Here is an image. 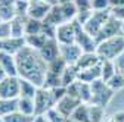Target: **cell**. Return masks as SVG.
<instances>
[{"instance_id":"484cf974","label":"cell","mask_w":124,"mask_h":122,"mask_svg":"<svg viewBox=\"0 0 124 122\" xmlns=\"http://www.w3.org/2000/svg\"><path fill=\"white\" fill-rule=\"evenodd\" d=\"M89 118H90V122H103L105 121V108L89 103Z\"/></svg>"},{"instance_id":"7402d4cb","label":"cell","mask_w":124,"mask_h":122,"mask_svg":"<svg viewBox=\"0 0 124 122\" xmlns=\"http://www.w3.org/2000/svg\"><path fill=\"white\" fill-rule=\"evenodd\" d=\"M19 84H21V94L19 97H28V99H34L36 97V93L39 87L36 84H33L28 80H24V78H19Z\"/></svg>"},{"instance_id":"83f0119b","label":"cell","mask_w":124,"mask_h":122,"mask_svg":"<svg viewBox=\"0 0 124 122\" xmlns=\"http://www.w3.org/2000/svg\"><path fill=\"white\" fill-rule=\"evenodd\" d=\"M15 16V3L13 5H0V21L2 22H10Z\"/></svg>"},{"instance_id":"3957f363","label":"cell","mask_w":124,"mask_h":122,"mask_svg":"<svg viewBox=\"0 0 124 122\" xmlns=\"http://www.w3.org/2000/svg\"><path fill=\"white\" fill-rule=\"evenodd\" d=\"M90 88H92L90 104H96V106H101V108H105L114 96V91L109 88V85L103 80H96V81L90 82Z\"/></svg>"},{"instance_id":"f6af8a7d","label":"cell","mask_w":124,"mask_h":122,"mask_svg":"<svg viewBox=\"0 0 124 122\" xmlns=\"http://www.w3.org/2000/svg\"><path fill=\"white\" fill-rule=\"evenodd\" d=\"M123 33H124V28H123Z\"/></svg>"},{"instance_id":"1f68e13d","label":"cell","mask_w":124,"mask_h":122,"mask_svg":"<svg viewBox=\"0 0 124 122\" xmlns=\"http://www.w3.org/2000/svg\"><path fill=\"white\" fill-rule=\"evenodd\" d=\"M30 0H16L15 2V12L18 16H28Z\"/></svg>"},{"instance_id":"4fadbf2b","label":"cell","mask_w":124,"mask_h":122,"mask_svg":"<svg viewBox=\"0 0 124 122\" xmlns=\"http://www.w3.org/2000/svg\"><path fill=\"white\" fill-rule=\"evenodd\" d=\"M52 6L49 3L40 2V0H30V6H28V16L34 18L39 21H44L47 13L50 12Z\"/></svg>"},{"instance_id":"7c38bea8","label":"cell","mask_w":124,"mask_h":122,"mask_svg":"<svg viewBox=\"0 0 124 122\" xmlns=\"http://www.w3.org/2000/svg\"><path fill=\"white\" fill-rule=\"evenodd\" d=\"M81 54H83V50L75 43L61 44V57L67 62V65H75L81 57Z\"/></svg>"},{"instance_id":"9a60e30c","label":"cell","mask_w":124,"mask_h":122,"mask_svg":"<svg viewBox=\"0 0 124 122\" xmlns=\"http://www.w3.org/2000/svg\"><path fill=\"white\" fill-rule=\"evenodd\" d=\"M0 66L5 69L9 77H18V68H16V57L12 53L0 52Z\"/></svg>"},{"instance_id":"9c48e42d","label":"cell","mask_w":124,"mask_h":122,"mask_svg":"<svg viewBox=\"0 0 124 122\" xmlns=\"http://www.w3.org/2000/svg\"><path fill=\"white\" fill-rule=\"evenodd\" d=\"M75 33H77V27H75V19H74L71 22L58 25L55 38L58 40L59 44H72L75 43Z\"/></svg>"},{"instance_id":"4dcf8cb0","label":"cell","mask_w":124,"mask_h":122,"mask_svg":"<svg viewBox=\"0 0 124 122\" xmlns=\"http://www.w3.org/2000/svg\"><path fill=\"white\" fill-rule=\"evenodd\" d=\"M34 118L36 116H27V115H24V113L16 110V112H13V113L5 116L2 119H3V122H33Z\"/></svg>"},{"instance_id":"2e32d148","label":"cell","mask_w":124,"mask_h":122,"mask_svg":"<svg viewBox=\"0 0 124 122\" xmlns=\"http://www.w3.org/2000/svg\"><path fill=\"white\" fill-rule=\"evenodd\" d=\"M102 62L101 60V57L96 54V52L95 53H83L81 54V57L78 59V62L75 63V68H77V71H84V69H90V68H93V66H96V65H99Z\"/></svg>"},{"instance_id":"d6986e66","label":"cell","mask_w":124,"mask_h":122,"mask_svg":"<svg viewBox=\"0 0 124 122\" xmlns=\"http://www.w3.org/2000/svg\"><path fill=\"white\" fill-rule=\"evenodd\" d=\"M18 112L27 115V116H36V103L34 99L28 97H19L18 99Z\"/></svg>"},{"instance_id":"8fae6325","label":"cell","mask_w":124,"mask_h":122,"mask_svg":"<svg viewBox=\"0 0 124 122\" xmlns=\"http://www.w3.org/2000/svg\"><path fill=\"white\" fill-rule=\"evenodd\" d=\"M39 53L46 62L50 63V62H53L55 59H58L61 56V44L58 43L56 38H49L44 43L43 47L39 50Z\"/></svg>"},{"instance_id":"ac0fdd59","label":"cell","mask_w":124,"mask_h":122,"mask_svg":"<svg viewBox=\"0 0 124 122\" xmlns=\"http://www.w3.org/2000/svg\"><path fill=\"white\" fill-rule=\"evenodd\" d=\"M25 19L27 16H15L10 24V35L12 37H25Z\"/></svg>"},{"instance_id":"ba28073f","label":"cell","mask_w":124,"mask_h":122,"mask_svg":"<svg viewBox=\"0 0 124 122\" xmlns=\"http://www.w3.org/2000/svg\"><path fill=\"white\" fill-rule=\"evenodd\" d=\"M19 77H6L0 82V99H19Z\"/></svg>"},{"instance_id":"b9f144b4","label":"cell","mask_w":124,"mask_h":122,"mask_svg":"<svg viewBox=\"0 0 124 122\" xmlns=\"http://www.w3.org/2000/svg\"><path fill=\"white\" fill-rule=\"evenodd\" d=\"M6 77H9V75H8V74L5 72V69H3L2 66H0V82H2V81H3V80L6 78Z\"/></svg>"},{"instance_id":"60d3db41","label":"cell","mask_w":124,"mask_h":122,"mask_svg":"<svg viewBox=\"0 0 124 122\" xmlns=\"http://www.w3.org/2000/svg\"><path fill=\"white\" fill-rule=\"evenodd\" d=\"M33 122H49V119H47V118H46L44 115H41V116H36Z\"/></svg>"},{"instance_id":"44dd1931","label":"cell","mask_w":124,"mask_h":122,"mask_svg":"<svg viewBox=\"0 0 124 122\" xmlns=\"http://www.w3.org/2000/svg\"><path fill=\"white\" fill-rule=\"evenodd\" d=\"M77 80H78V71H77L75 65H68L61 75V84L64 87H68L70 84H72Z\"/></svg>"},{"instance_id":"603a6c76","label":"cell","mask_w":124,"mask_h":122,"mask_svg":"<svg viewBox=\"0 0 124 122\" xmlns=\"http://www.w3.org/2000/svg\"><path fill=\"white\" fill-rule=\"evenodd\" d=\"M41 31H43V21L27 16V19H25V35L41 34Z\"/></svg>"},{"instance_id":"52a82bcc","label":"cell","mask_w":124,"mask_h":122,"mask_svg":"<svg viewBox=\"0 0 124 122\" xmlns=\"http://www.w3.org/2000/svg\"><path fill=\"white\" fill-rule=\"evenodd\" d=\"M123 28H124V22L117 19L115 16H112V13H111L109 19L105 22V25L101 29V33L98 34L96 41L101 43V41H103L106 38H111V37H115L118 34H123Z\"/></svg>"},{"instance_id":"bcb514c9","label":"cell","mask_w":124,"mask_h":122,"mask_svg":"<svg viewBox=\"0 0 124 122\" xmlns=\"http://www.w3.org/2000/svg\"><path fill=\"white\" fill-rule=\"evenodd\" d=\"M0 22H2V21H0Z\"/></svg>"},{"instance_id":"f35d334b","label":"cell","mask_w":124,"mask_h":122,"mask_svg":"<svg viewBox=\"0 0 124 122\" xmlns=\"http://www.w3.org/2000/svg\"><path fill=\"white\" fill-rule=\"evenodd\" d=\"M115 66H117V71L121 74V75H124V53L120 56V57H117L115 60Z\"/></svg>"},{"instance_id":"d6a6232c","label":"cell","mask_w":124,"mask_h":122,"mask_svg":"<svg viewBox=\"0 0 124 122\" xmlns=\"http://www.w3.org/2000/svg\"><path fill=\"white\" fill-rule=\"evenodd\" d=\"M44 116L49 119V122H68V118H65L64 115H61L55 108H52Z\"/></svg>"},{"instance_id":"74e56055","label":"cell","mask_w":124,"mask_h":122,"mask_svg":"<svg viewBox=\"0 0 124 122\" xmlns=\"http://www.w3.org/2000/svg\"><path fill=\"white\" fill-rule=\"evenodd\" d=\"M111 13H112V16L124 22V7H111Z\"/></svg>"},{"instance_id":"836d02e7","label":"cell","mask_w":124,"mask_h":122,"mask_svg":"<svg viewBox=\"0 0 124 122\" xmlns=\"http://www.w3.org/2000/svg\"><path fill=\"white\" fill-rule=\"evenodd\" d=\"M92 9L93 10H109L111 0H92Z\"/></svg>"},{"instance_id":"4316f807","label":"cell","mask_w":124,"mask_h":122,"mask_svg":"<svg viewBox=\"0 0 124 122\" xmlns=\"http://www.w3.org/2000/svg\"><path fill=\"white\" fill-rule=\"evenodd\" d=\"M67 66H68V65H67V62H65V60L59 56L58 59H55V60H53V62L47 63V72H50V74H53V75H58V77H61L62 72L65 71V68H67Z\"/></svg>"},{"instance_id":"6da1fadb","label":"cell","mask_w":124,"mask_h":122,"mask_svg":"<svg viewBox=\"0 0 124 122\" xmlns=\"http://www.w3.org/2000/svg\"><path fill=\"white\" fill-rule=\"evenodd\" d=\"M15 57H16L18 77L31 81L37 87H43L47 75V62L40 56L39 50L25 44L15 54Z\"/></svg>"},{"instance_id":"8992f818","label":"cell","mask_w":124,"mask_h":122,"mask_svg":"<svg viewBox=\"0 0 124 122\" xmlns=\"http://www.w3.org/2000/svg\"><path fill=\"white\" fill-rule=\"evenodd\" d=\"M75 27H77V33H75V44L83 50V53H95L96 47H98V41L95 37H92L90 34H87L83 25L80 22L75 21Z\"/></svg>"},{"instance_id":"30bf717a","label":"cell","mask_w":124,"mask_h":122,"mask_svg":"<svg viewBox=\"0 0 124 122\" xmlns=\"http://www.w3.org/2000/svg\"><path fill=\"white\" fill-rule=\"evenodd\" d=\"M81 104V100H78L77 97H72L70 94H65L64 97H62L56 104H55V109L64 115L65 118H70L72 115V112L78 108V106Z\"/></svg>"},{"instance_id":"ab89813d","label":"cell","mask_w":124,"mask_h":122,"mask_svg":"<svg viewBox=\"0 0 124 122\" xmlns=\"http://www.w3.org/2000/svg\"><path fill=\"white\" fill-rule=\"evenodd\" d=\"M111 7H124V0H111Z\"/></svg>"},{"instance_id":"7a4b0ae2","label":"cell","mask_w":124,"mask_h":122,"mask_svg":"<svg viewBox=\"0 0 124 122\" xmlns=\"http://www.w3.org/2000/svg\"><path fill=\"white\" fill-rule=\"evenodd\" d=\"M124 53V35L118 34L115 37L106 38L101 43H98L96 54L101 57V60H115Z\"/></svg>"},{"instance_id":"7bdbcfd3","label":"cell","mask_w":124,"mask_h":122,"mask_svg":"<svg viewBox=\"0 0 124 122\" xmlns=\"http://www.w3.org/2000/svg\"><path fill=\"white\" fill-rule=\"evenodd\" d=\"M40 2H44V3H49L50 6H53V5H58V3H59V0H40Z\"/></svg>"},{"instance_id":"277c9868","label":"cell","mask_w":124,"mask_h":122,"mask_svg":"<svg viewBox=\"0 0 124 122\" xmlns=\"http://www.w3.org/2000/svg\"><path fill=\"white\" fill-rule=\"evenodd\" d=\"M109 16H111V9L109 10H93L90 18L83 25V29L87 34H90L92 37L96 38L98 34L101 33L102 27L105 25V22L109 19Z\"/></svg>"},{"instance_id":"ee69618b","label":"cell","mask_w":124,"mask_h":122,"mask_svg":"<svg viewBox=\"0 0 124 122\" xmlns=\"http://www.w3.org/2000/svg\"><path fill=\"white\" fill-rule=\"evenodd\" d=\"M16 0H0V5H13Z\"/></svg>"},{"instance_id":"ffe728a7","label":"cell","mask_w":124,"mask_h":122,"mask_svg":"<svg viewBox=\"0 0 124 122\" xmlns=\"http://www.w3.org/2000/svg\"><path fill=\"white\" fill-rule=\"evenodd\" d=\"M18 110V99H0V118Z\"/></svg>"},{"instance_id":"d590c367","label":"cell","mask_w":124,"mask_h":122,"mask_svg":"<svg viewBox=\"0 0 124 122\" xmlns=\"http://www.w3.org/2000/svg\"><path fill=\"white\" fill-rule=\"evenodd\" d=\"M12 37L10 35V24L9 22H0V40Z\"/></svg>"},{"instance_id":"e0dca14e","label":"cell","mask_w":124,"mask_h":122,"mask_svg":"<svg viewBox=\"0 0 124 122\" xmlns=\"http://www.w3.org/2000/svg\"><path fill=\"white\" fill-rule=\"evenodd\" d=\"M102 62L96 66H93L90 69H84V71H80L78 72V80L83 81V82H93L96 80H102Z\"/></svg>"},{"instance_id":"5bb4252c","label":"cell","mask_w":124,"mask_h":122,"mask_svg":"<svg viewBox=\"0 0 124 122\" xmlns=\"http://www.w3.org/2000/svg\"><path fill=\"white\" fill-rule=\"evenodd\" d=\"M25 44V37H8L0 40V52L16 54Z\"/></svg>"},{"instance_id":"d4e9b609","label":"cell","mask_w":124,"mask_h":122,"mask_svg":"<svg viewBox=\"0 0 124 122\" xmlns=\"http://www.w3.org/2000/svg\"><path fill=\"white\" fill-rule=\"evenodd\" d=\"M47 40H49V37L44 35V34L25 35V43H27V46H30V47H33V49H37V50H40Z\"/></svg>"},{"instance_id":"f546056e","label":"cell","mask_w":124,"mask_h":122,"mask_svg":"<svg viewBox=\"0 0 124 122\" xmlns=\"http://www.w3.org/2000/svg\"><path fill=\"white\" fill-rule=\"evenodd\" d=\"M106 84L109 85V88L112 91H118L121 88H124V75H121L118 71L112 75V77L106 81Z\"/></svg>"},{"instance_id":"e575fe53","label":"cell","mask_w":124,"mask_h":122,"mask_svg":"<svg viewBox=\"0 0 124 122\" xmlns=\"http://www.w3.org/2000/svg\"><path fill=\"white\" fill-rule=\"evenodd\" d=\"M75 7L78 12H87V10H93L92 9V0H74ZM77 12V13H78Z\"/></svg>"},{"instance_id":"8d00e7d4","label":"cell","mask_w":124,"mask_h":122,"mask_svg":"<svg viewBox=\"0 0 124 122\" xmlns=\"http://www.w3.org/2000/svg\"><path fill=\"white\" fill-rule=\"evenodd\" d=\"M103 122H124V112H117L112 116L106 118Z\"/></svg>"},{"instance_id":"f1b7e54d","label":"cell","mask_w":124,"mask_h":122,"mask_svg":"<svg viewBox=\"0 0 124 122\" xmlns=\"http://www.w3.org/2000/svg\"><path fill=\"white\" fill-rule=\"evenodd\" d=\"M102 80L106 82L117 72V66L114 60H102Z\"/></svg>"},{"instance_id":"5b68a950","label":"cell","mask_w":124,"mask_h":122,"mask_svg":"<svg viewBox=\"0 0 124 122\" xmlns=\"http://www.w3.org/2000/svg\"><path fill=\"white\" fill-rule=\"evenodd\" d=\"M34 103H36V116L46 115L56 104L53 94H52V90L44 88V87H39L36 97H34Z\"/></svg>"},{"instance_id":"cb8c5ba5","label":"cell","mask_w":124,"mask_h":122,"mask_svg":"<svg viewBox=\"0 0 124 122\" xmlns=\"http://www.w3.org/2000/svg\"><path fill=\"white\" fill-rule=\"evenodd\" d=\"M70 119H72L75 122H90V118H89V103H81L78 108L72 112Z\"/></svg>"}]
</instances>
